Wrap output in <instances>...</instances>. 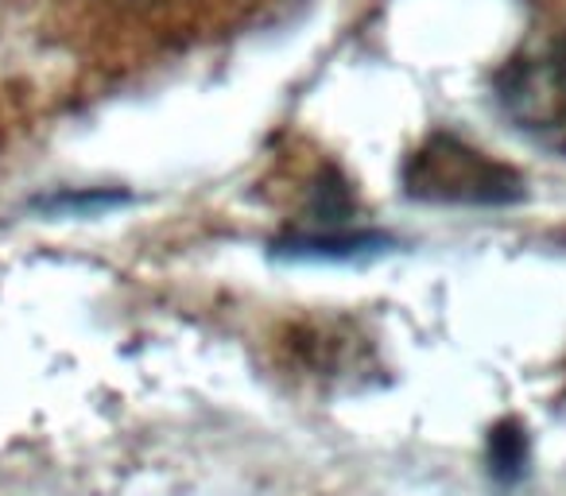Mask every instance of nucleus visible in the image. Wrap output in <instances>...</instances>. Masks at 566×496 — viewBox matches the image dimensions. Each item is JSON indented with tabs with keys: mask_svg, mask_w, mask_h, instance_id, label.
Instances as JSON below:
<instances>
[{
	"mask_svg": "<svg viewBox=\"0 0 566 496\" xmlns=\"http://www.w3.org/2000/svg\"><path fill=\"white\" fill-rule=\"evenodd\" d=\"M496 102L524 136L566 151V43L512 59L496 74Z\"/></svg>",
	"mask_w": 566,
	"mask_h": 496,
	"instance_id": "obj_2",
	"label": "nucleus"
},
{
	"mask_svg": "<svg viewBox=\"0 0 566 496\" xmlns=\"http://www.w3.org/2000/svg\"><path fill=\"white\" fill-rule=\"evenodd\" d=\"M388 244V236L380 233H307V236H292V241L280 244L283 256H295V261H349V256L361 253H380Z\"/></svg>",
	"mask_w": 566,
	"mask_h": 496,
	"instance_id": "obj_3",
	"label": "nucleus"
},
{
	"mask_svg": "<svg viewBox=\"0 0 566 496\" xmlns=\"http://www.w3.org/2000/svg\"><path fill=\"white\" fill-rule=\"evenodd\" d=\"M403 187L419 202L447 205H504L524 194V182L512 167L470 148L450 133H439L411 151L403 167Z\"/></svg>",
	"mask_w": 566,
	"mask_h": 496,
	"instance_id": "obj_1",
	"label": "nucleus"
},
{
	"mask_svg": "<svg viewBox=\"0 0 566 496\" xmlns=\"http://www.w3.org/2000/svg\"><path fill=\"white\" fill-rule=\"evenodd\" d=\"M524 462H527V439L520 431V423H501L489 434V469H493V477L512 485L524 473Z\"/></svg>",
	"mask_w": 566,
	"mask_h": 496,
	"instance_id": "obj_4",
	"label": "nucleus"
}]
</instances>
